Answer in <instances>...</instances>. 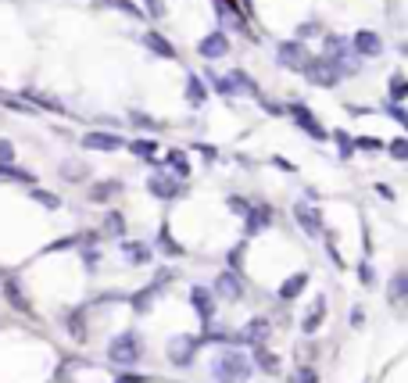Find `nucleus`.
<instances>
[{
  "mask_svg": "<svg viewBox=\"0 0 408 383\" xmlns=\"http://www.w3.org/2000/svg\"><path fill=\"white\" fill-rule=\"evenodd\" d=\"M212 373L218 383H247L251 380V362L244 351H222V355L215 358Z\"/></svg>",
  "mask_w": 408,
  "mask_h": 383,
  "instance_id": "f257e3e1",
  "label": "nucleus"
},
{
  "mask_svg": "<svg viewBox=\"0 0 408 383\" xmlns=\"http://www.w3.org/2000/svg\"><path fill=\"white\" fill-rule=\"evenodd\" d=\"M322 58L333 61L340 75H348V72L355 75L358 69H362V65H358V58L351 54V43L344 40V36H326V51H322Z\"/></svg>",
  "mask_w": 408,
  "mask_h": 383,
  "instance_id": "f03ea898",
  "label": "nucleus"
},
{
  "mask_svg": "<svg viewBox=\"0 0 408 383\" xmlns=\"http://www.w3.org/2000/svg\"><path fill=\"white\" fill-rule=\"evenodd\" d=\"M140 337L136 333H122V337H115L112 344H107V358H112L115 365H136L140 362Z\"/></svg>",
  "mask_w": 408,
  "mask_h": 383,
  "instance_id": "7ed1b4c3",
  "label": "nucleus"
},
{
  "mask_svg": "<svg viewBox=\"0 0 408 383\" xmlns=\"http://www.w3.org/2000/svg\"><path fill=\"white\" fill-rule=\"evenodd\" d=\"M301 72H305V75H308V79H311V83H316V86H333L337 79H340L337 65H333V61H329V58H308Z\"/></svg>",
  "mask_w": 408,
  "mask_h": 383,
  "instance_id": "20e7f679",
  "label": "nucleus"
},
{
  "mask_svg": "<svg viewBox=\"0 0 408 383\" xmlns=\"http://www.w3.org/2000/svg\"><path fill=\"white\" fill-rule=\"evenodd\" d=\"M294 219L301 222V230L311 236V240H322V219L311 204H294Z\"/></svg>",
  "mask_w": 408,
  "mask_h": 383,
  "instance_id": "39448f33",
  "label": "nucleus"
},
{
  "mask_svg": "<svg viewBox=\"0 0 408 383\" xmlns=\"http://www.w3.org/2000/svg\"><path fill=\"white\" fill-rule=\"evenodd\" d=\"M276 58H279V65H283V69H297V72H301L305 61H308V51H305V43H279Z\"/></svg>",
  "mask_w": 408,
  "mask_h": 383,
  "instance_id": "423d86ee",
  "label": "nucleus"
},
{
  "mask_svg": "<svg viewBox=\"0 0 408 383\" xmlns=\"http://www.w3.org/2000/svg\"><path fill=\"white\" fill-rule=\"evenodd\" d=\"M194 347H197V341L194 337H172L168 341V362H176V365H190L194 362Z\"/></svg>",
  "mask_w": 408,
  "mask_h": 383,
  "instance_id": "0eeeda50",
  "label": "nucleus"
},
{
  "mask_svg": "<svg viewBox=\"0 0 408 383\" xmlns=\"http://www.w3.org/2000/svg\"><path fill=\"white\" fill-rule=\"evenodd\" d=\"M351 47L362 58H376V54H383V40L372 33V29H362V33H355V40H351Z\"/></svg>",
  "mask_w": 408,
  "mask_h": 383,
  "instance_id": "6e6552de",
  "label": "nucleus"
},
{
  "mask_svg": "<svg viewBox=\"0 0 408 383\" xmlns=\"http://www.w3.org/2000/svg\"><path fill=\"white\" fill-rule=\"evenodd\" d=\"M290 115H294V122L301 125V129H305L308 136H316V140H322V136H326V129L316 122V115H311V111H308L305 104H294V108H290Z\"/></svg>",
  "mask_w": 408,
  "mask_h": 383,
  "instance_id": "1a4fd4ad",
  "label": "nucleus"
},
{
  "mask_svg": "<svg viewBox=\"0 0 408 383\" xmlns=\"http://www.w3.org/2000/svg\"><path fill=\"white\" fill-rule=\"evenodd\" d=\"M83 147L86 151H122V140L118 136H112V133H86L83 136Z\"/></svg>",
  "mask_w": 408,
  "mask_h": 383,
  "instance_id": "9d476101",
  "label": "nucleus"
},
{
  "mask_svg": "<svg viewBox=\"0 0 408 383\" xmlns=\"http://www.w3.org/2000/svg\"><path fill=\"white\" fill-rule=\"evenodd\" d=\"M215 294L226 297V301H240L244 297V283L233 276V273H222V276L215 280Z\"/></svg>",
  "mask_w": 408,
  "mask_h": 383,
  "instance_id": "9b49d317",
  "label": "nucleus"
},
{
  "mask_svg": "<svg viewBox=\"0 0 408 383\" xmlns=\"http://www.w3.org/2000/svg\"><path fill=\"white\" fill-rule=\"evenodd\" d=\"M265 337H269V323H265V319H251V323L237 333L240 344H262Z\"/></svg>",
  "mask_w": 408,
  "mask_h": 383,
  "instance_id": "f8f14e48",
  "label": "nucleus"
},
{
  "mask_svg": "<svg viewBox=\"0 0 408 383\" xmlns=\"http://www.w3.org/2000/svg\"><path fill=\"white\" fill-rule=\"evenodd\" d=\"M147 190H151L154 197H176V194H179V183L168 180V175H151V180H147Z\"/></svg>",
  "mask_w": 408,
  "mask_h": 383,
  "instance_id": "ddd939ff",
  "label": "nucleus"
},
{
  "mask_svg": "<svg viewBox=\"0 0 408 383\" xmlns=\"http://www.w3.org/2000/svg\"><path fill=\"white\" fill-rule=\"evenodd\" d=\"M197 51H201L204 58H222V54L229 51V40H226L222 33H212L208 40H201V47H197Z\"/></svg>",
  "mask_w": 408,
  "mask_h": 383,
  "instance_id": "4468645a",
  "label": "nucleus"
},
{
  "mask_svg": "<svg viewBox=\"0 0 408 383\" xmlns=\"http://www.w3.org/2000/svg\"><path fill=\"white\" fill-rule=\"evenodd\" d=\"M144 47H147L151 54H158V58H176V47H172L162 33H147L144 36Z\"/></svg>",
  "mask_w": 408,
  "mask_h": 383,
  "instance_id": "2eb2a0df",
  "label": "nucleus"
},
{
  "mask_svg": "<svg viewBox=\"0 0 408 383\" xmlns=\"http://www.w3.org/2000/svg\"><path fill=\"white\" fill-rule=\"evenodd\" d=\"M4 297L11 301L18 312H33V305L25 301V294H22V286H18V280H4Z\"/></svg>",
  "mask_w": 408,
  "mask_h": 383,
  "instance_id": "dca6fc26",
  "label": "nucleus"
},
{
  "mask_svg": "<svg viewBox=\"0 0 408 383\" xmlns=\"http://www.w3.org/2000/svg\"><path fill=\"white\" fill-rule=\"evenodd\" d=\"M194 308L201 312V319H204V323H212V315H215V305H212V294L204 291V286H197V291H194Z\"/></svg>",
  "mask_w": 408,
  "mask_h": 383,
  "instance_id": "f3484780",
  "label": "nucleus"
},
{
  "mask_svg": "<svg viewBox=\"0 0 408 383\" xmlns=\"http://www.w3.org/2000/svg\"><path fill=\"white\" fill-rule=\"evenodd\" d=\"M251 212V208H247ZM272 222V212H269V204H258L255 212H251V219H247V233H255V230H262V226H269Z\"/></svg>",
  "mask_w": 408,
  "mask_h": 383,
  "instance_id": "a211bd4d",
  "label": "nucleus"
},
{
  "mask_svg": "<svg viewBox=\"0 0 408 383\" xmlns=\"http://www.w3.org/2000/svg\"><path fill=\"white\" fill-rule=\"evenodd\" d=\"M305 283H308V276L305 273H297V276H290L283 286H279V297H283V301H290V297H297V294H301L305 291Z\"/></svg>",
  "mask_w": 408,
  "mask_h": 383,
  "instance_id": "6ab92c4d",
  "label": "nucleus"
},
{
  "mask_svg": "<svg viewBox=\"0 0 408 383\" xmlns=\"http://www.w3.org/2000/svg\"><path fill=\"white\" fill-rule=\"evenodd\" d=\"M22 97H25V104H40V108H51V111H65V104H61V101L47 97V93H36V90H25Z\"/></svg>",
  "mask_w": 408,
  "mask_h": 383,
  "instance_id": "aec40b11",
  "label": "nucleus"
},
{
  "mask_svg": "<svg viewBox=\"0 0 408 383\" xmlns=\"http://www.w3.org/2000/svg\"><path fill=\"white\" fill-rule=\"evenodd\" d=\"M322 315H326V301H316V305H311V312L305 315L301 330H305V333H316V330H319V323H322Z\"/></svg>",
  "mask_w": 408,
  "mask_h": 383,
  "instance_id": "412c9836",
  "label": "nucleus"
},
{
  "mask_svg": "<svg viewBox=\"0 0 408 383\" xmlns=\"http://www.w3.org/2000/svg\"><path fill=\"white\" fill-rule=\"evenodd\" d=\"M186 97H190V104H204L208 101V93H204V83L197 75H190V83H186Z\"/></svg>",
  "mask_w": 408,
  "mask_h": 383,
  "instance_id": "4be33fe9",
  "label": "nucleus"
},
{
  "mask_svg": "<svg viewBox=\"0 0 408 383\" xmlns=\"http://www.w3.org/2000/svg\"><path fill=\"white\" fill-rule=\"evenodd\" d=\"M405 291H408V276L398 273L394 280H390V301H394V305H401V301H405Z\"/></svg>",
  "mask_w": 408,
  "mask_h": 383,
  "instance_id": "5701e85b",
  "label": "nucleus"
},
{
  "mask_svg": "<svg viewBox=\"0 0 408 383\" xmlns=\"http://www.w3.org/2000/svg\"><path fill=\"white\" fill-rule=\"evenodd\" d=\"M129 151H133L136 158H144V162H151V158L158 154V143H154V140H136Z\"/></svg>",
  "mask_w": 408,
  "mask_h": 383,
  "instance_id": "b1692460",
  "label": "nucleus"
},
{
  "mask_svg": "<svg viewBox=\"0 0 408 383\" xmlns=\"http://www.w3.org/2000/svg\"><path fill=\"white\" fill-rule=\"evenodd\" d=\"M168 165L176 169V172L183 175V180L190 175V162H186V151H168Z\"/></svg>",
  "mask_w": 408,
  "mask_h": 383,
  "instance_id": "393cba45",
  "label": "nucleus"
},
{
  "mask_svg": "<svg viewBox=\"0 0 408 383\" xmlns=\"http://www.w3.org/2000/svg\"><path fill=\"white\" fill-rule=\"evenodd\" d=\"M255 362L262 365V369H269V373H276V369H279V358H276V355H269V351H265V344H258Z\"/></svg>",
  "mask_w": 408,
  "mask_h": 383,
  "instance_id": "a878e982",
  "label": "nucleus"
},
{
  "mask_svg": "<svg viewBox=\"0 0 408 383\" xmlns=\"http://www.w3.org/2000/svg\"><path fill=\"white\" fill-rule=\"evenodd\" d=\"M408 97V83H405V75H394V79H390V101H405Z\"/></svg>",
  "mask_w": 408,
  "mask_h": 383,
  "instance_id": "bb28decb",
  "label": "nucleus"
},
{
  "mask_svg": "<svg viewBox=\"0 0 408 383\" xmlns=\"http://www.w3.org/2000/svg\"><path fill=\"white\" fill-rule=\"evenodd\" d=\"M107 8H115V11H125V14H133V18H140L144 14V8H136L133 0H104Z\"/></svg>",
  "mask_w": 408,
  "mask_h": 383,
  "instance_id": "cd10ccee",
  "label": "nucleus"
},
{
  "mask_svg": "<svg viewBox=\"0 0 408 383\" xmlns=\"http://www.w3.org/2000/svg\"><path fill=\"white\" fill-rule=\"evenodd\" d=\"M107 230H112L115 236H125V222H122V215L118 212H107V222H104Z\"/></svg>",
  "mask_w": 408,
  "mask_h": 383,
  "instance_id": "c85d7f7f",
  "label": "nucleus"
},
{
  "mask_svg": "<svg viewBox=\"0 0 408 383\" xmlns=\"http://www.w3.org/2000/svg\"><path fill=\"white\" fill-rule=\"evenodd\" d=\"M33 197L43 204V208H51V212H54V208H61V201H58L54 194H47V190H33Z\"/></svg>",
  "mask_w": 408,
  "mask_h": 383,
  "instance_id": "c756f323",
  "label": "nucleus"
},
{
  "mask_svg": "<svg viewBox=\"0 0 408 383\" xmlns=\"http://www.w3.org/2000/svg\"><path fill=\"white\" fill-rule=\"evenodd\" d=\"M122 251L129 254L133 262H144V258H147V247H140V244H122Z\"/></svg>",
  "mask_w": 408,
  "mask_h": 383,
  "instance_id": "7c9ffc66",
  "label": "nucleus"
},
{
  "mask_svg": "<svg viewBox=\"0 0 408 383\" xmlns=\"http://www.w3.org/2000/svg\"><path fill=\"white\" fill-rule=\"evenodd\" d=\"M390 154H394L398 162H405V158H408V143L405 140H394V143H390Z\"/></svg>",
  "mask_w": 408,
  "mask_h": 383,
  "instance_id": "2f4dec72",
  "label": "nucleus"
},
{
  "mask_svg": "<svg viewBox=\"0 0 408 383\" xmlns=\"http://www.w3.org/2000/svg\"><path fill=\"white\" fill-rule=\"evenodd\" d=\"M144 4L151 11V18H162V14H165V0H144Z\"/></svg>",
  "mask_w": 408,
  "mask_h": 383,
  "instance_id": "473e14b6",
  "label": "nucleus"
},
{
  "mask_svg": "<svg viewBox=\"0 0 408 383\" xmlns=\"http://www.w3.org/2000/svg\"><path fill=\"white\" fill-rule=\"evenodd\" d=\"M11 158H14V147L8 140H0V165H11Z\"/></svg>",
  "mask_w": 408,
  "mask_h": 383,
  "instance_id": "72a5a7b5",
  "label": "nucleus"
},
{
  "mask_svg": "<svg viewBox=\"0 0 408 383\" xmlns=\"http://www.w3.org/2000/svg\"><path fill=\"white\" fill-rule=\"evenodd\" d=\"M115 190H118V183H104V186L93 190V197H107V194H115Z\"/></svg>",
  "mask_w": 408,
  "mask_h": 383,
  "instance_id": "f704fd0d",
  "label": "nucleus"
},
{
  "mask_svg": "<svg viewBox=\"0 0 408 383\" xmlns=\"http://www.w3.org/2000/svg\"><path fill=\"white\" fill-rule=\"evenodd\" d=\"M337 143H340V154L348 158V154H351V140H348V133H337Z\"/></svg>",
  "mask_w": 408,
  "mask_h": 383,
  "instance_id": "c9c22d12",
  "label": "nucleus"
},
{
  "mask_svg": "<svg viewBox=\"0 0 408 383\" xmlns=\"http://www.w3.org/2000/svg\"><path fill=\"white\" fill-rule=\"evenodd\" d=\"M147 301H154V291H140V297H136V308L144 312V308H147Z\"/></svg>",
  "mask_w": 408,
  "mask_h": 383,
  "instance_id": "e433bc0d",
  "label": "nucleus"
},
{
  "mask_svg": "<svg viewBox=\"0 0 408 383\" xmlns=\"http://www.w3.org/2000/svg\"><path fill=\"white\" fill-rule=\"evenodd\" d=\"M229 208L237 212V215H247V204H244L240 197H229Z\"/></svg>",
  "mask_w": 408,
  "mask_h": 383,
  "instance_id": "4c0bfd02",
  "label": "nucleus"
},
{
  "mask_svg": "<svg viewBox=\"0 0 408 383\" xmlns=\"http://www.w3.org/2000/svg\"><path fill=\"white\" fill-rule=\"evenodd\" d=\"M294 383H316V373H311V369H301Z\"/></svg>",
  "mask_w": 408,
  "mask_h": 383,
  "instance_id": "58836bf2",
  "label": "nucleus"
},
{
  "mask_svg": "<svg viewBox=\"0 0 408 383\" xmlns=\"http://www.w3.org/2000/svg\"><path fill=\"white\" fill-rule=\"evenodd\" d=\"M358 147H369V151H376V147H380V140H372V136H362V140H358Z\"/></svg>",
  "mask_w": 408,
  "mask_h": 383,
  "instance_id": "ea45409f",
  "label": "nucleus"
},
{
  "mask_svg": "<svg viewBox=\"0 0 408 383\" xmlns=\"http://www.w3.org/2000/svg\"><path fill=\"white\" fill-rule=\"evenodd\" d=\"M61 172H68V175H83V165H75V162H72V165H61Z\"/></svg>",
  "mask_w": 408,
  "mask_h": 383,
  "instance_id": "a19ab883",
  "label": "nucleus"
},
{
  "mask_svg": "<svg viewBox=\"0 0 408 383\" xmlns=\"http://www.w3.org/2000/svg\"><path fill=\"white\" fill-rule=\"evenodd\" d=\"M204 154V162H215V147H197Z\"/></svg>",
  "mask_w": 408,
  "mask_h": 383,
  "instance_id": "79ce46f5",
  "label": "nucleus"
},
{
  "mask_svg": "<svg viewBox=\"0 0 408 383\" xmlns=\"http://www.w3.org/2000/svg\"><path fill=\"white\" fill-rule=\"evenodd\" d=\"M244 8H251V0H244Z\"/></svg>",
  "mask_w": 408,
  "mask_h": 383,
  "instance_id": "37998d69",
  "label": "nucleus"
}]
</instances>
